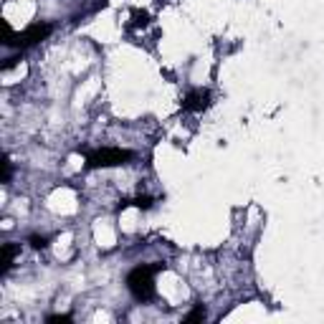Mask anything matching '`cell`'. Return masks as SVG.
<instances>
[{
	"mask_svg": "<svg viewBox=\"0 0 324 324\" xmlns=\"http://www.w3.org/2000/svg\"><path fill=\"white\" fill-rule=\"evenodd\" d=\"M182 107L185 109H193V112L208 107V91H193V94H187L185 101H182Z\"/></svg>",
	"mask_w": 324,
	"mask_h": 324,
	"instance_id": "4",
	"label": "cell"
},
{
	"mask_svg": "<svg viewBox=\"0 0 324 324\" xmlns=\"http://www.w3.org/2000/svg\"><path fill=\"white\" fill-rule=\"evenodd\" d=\"M46 322H51V324H56V322H71V314H51V317H46Z\"/></svg>",
	"mask_w": 324,
	"mask_h": 324,
	"instance_id": "7",
	"label": "cell"
},
{
	"mask_svg": "<svg viewBox=\"0 0 324 324\" xmlns=\"http://www.w3.org/2000/svg\"><path fill=\"white\" fill-rule=\"evenodd\" d=\"M87 160H89V167H112V165H124L127 160H132V152L119 149V147H104V149L91 152Z\"/></svg>",
	"mask_w": 324,
	"mask_h": 324,
	"instance_id": "2",
	"label": "cell"
},
{
	"mask_svg": "<svg viewBox=\"0 0 324 324\" xmlns=\"http://www.w3.org/2000/svg\"><path fill=\"white\" fill-rule=\"evenodd\" d=\"M15 251H18V248H15L13 243H5L3 246V261H0V264H3V266H0V274H8V271H10V266H13V256H15Z\"/></svg>",
	"mask_w": 324,
	"mask_h": 324,
	"instance_id": "5",
	"label": "cell"
},
{
	"mask_svg": "<svg viewBox=\"0 0 324 324\" xmlns=\"http://www.w3.org/2000/svg\"><path fill=\"white\" fill-rule=\"evenodd\" d=\"M155 271H160V264H155V266L145 264V266H137V268L129 271L127 289L137 301H147V299L155 296Z\"/></svg>",
	"mask_w": 324,
	"mask_h": 324,
	"instance_id": "1",
	"label": "cell"
},
{
	"mask_svg": "<svg viewBox=\"0 0 324 324\" xmlns=\"http://www.w3.org/2000/svg\"><path fill=\"white\" fill-rule=\"evenodd\" d=\"M203 319H206V309H203V306H195V309H193L190 314H185V317H182V322H185V324L203 322Z\"/></svg>",
	"mask_w": 324,
	"mask_h": 324,
	"instance_id": "6",
	"label": "cell"
},
{
	"mask_svg": "<svg viewBox=\"0 0 324 324\" xmlns=\"http://www.w3.org/2000/svg\"><path fill=\"white\" fill-rule=\"evenodd\" d=\"M137 206H140V208H149V206H152V200H149V198H140V200H137Z\"/></svg>",
	"mask_w": 324,
	"mask_h": 324,
	"instance_id": "10",
	"label": "cell"
},
{
	"mask_svg": "<svg viewBox=\"0 0 324 324\" xmlns=\"http://www.w3.org/2000/svg\"><path fill=\"white\" fill-rule=\"evenodd\" d=\"M51 33V26L48 23H36V26H30L23 36H18L13 41V46H18V48H28V46H36L38 41H43L46 36Z\"/></svg>",
	"mask_w": 324,
	"mask_h": 324,
	"instance_id": "3",
	"label": "cell"
},
{
	"mask_svg": "<svg viewBox=\"0 0 324 324\" xmlns=\"http://www.w3.org/2000/svg\"><path fill=\"white\" fill-rule=\"evenodd\" d=\"M10 180V157L5 155L3 157V182H8Z\"/></svg>",
	"mask_w": 324,
	"mask_h": 324,
	"instance_id": "8",
	"label": "cell"
},
{
	"mask_svg": "<svg viewBox=\"0 0 324 324\" xmlns=\"http://www.w3.org/2000/svg\"><path fill=\"white\" fill-rule=\"evenodd\" d=\"M30 246H33V248H43V246H46V238L33 236V238H30Z\"/></svg>",
	"mask_w": 324,
	"mask_h": 324,
	"instance_id": "9",
	"label": "cell"
}]
</instances>
